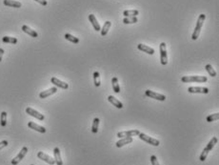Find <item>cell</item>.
Here are the masks:
<instances>
[{"label": "cell", "mask_w": 219, "mask_h": 165, "mask_svg": "<svg viewBox=\"0 0 219 165\" xmlns=\"http://www.w3.org/2000/svg\"><path fill=\"white\" fill-rule=\"evenodd\" d=\"M181 81L184 83H191V82L204 83L208 81V77L204 75H185L181 77Z\"/></svg>", "instance_id": "cell-1"}, {"label": "cell", "mask_w": 219, "mask_h": 165, "mask_svg": "<svg viewBox=\"0 0 219 165\" xmlns=\"http://www.w3.org/2000/svg\"><path fill=\"white\" fill-rule=\"evenodd\" d=\"M216 143H217V137H215V136L213 137L212 140L209 141V143L207 144V146L203 149L202 153H201V155H200L199 159H200L201 161H205V160H206V158L208 157L209 153L213 150V148L214 145H215Z\"/></svg>", "instance_id": "cell-2"}, {"label": "cell", "mask_w": 219, "mask_h": 165, "mask_svg": "<svg viewBox=\"0 0 219 165\" xmlns=\"http://www.w3.org/2000/svg\"><path fill=\"white\" fill-rule=\"evenodd\" d=\"M205 18H206V15L204 13L199 15L198 19H197V22H196V25H195L194 31V33H192V36H191V39L192 40H196L198 38L199 34H200V32H201V29H202L203 23L205 21Z\"/></svg>", "instance_id": "cell-3"}, {"label": "cell", "mask_w": 219, "mask_h": 165, "mask_svg": "<svg viewBox=\"0 0 219 165\" xmlns=\"http://www.w3.org/2000/svg\"><path fill=\"white\" fill-rule=\"evenodd\" d=\"M159 50H160V62L163 66H165L168 64V55H167V49H166L165 42H162L160 44Z\"/></svg>", "instance_id": "cell-4"}, {"label": "cell", "mask_w": 219, "mask_h": 165, "mask_svg": "<svg viewBox=\"0 0 219 165\" xmlns=\"http://www.w3.org/2000/svg\"><path fill=\"white\" fill-rule=\"evenodd\" d=\"M138 136H139L140 140H144L145 142H147V143H149V144H151V145H153V146H158V145L160 144L159 140H155V138H153V137L149 136H147V135L144 134V133H139Z\"/></svg>", "instance_id": "cell-5"}, {"label": "cell", "mask_w": 219, "mask_h": 165, "mask_svg": "<svg viewBox=\"0 0 219 165\" xmlns=\"http://www.w3.org/2000/svg\"><path fill=\"white\" fill-rule=\"evenodd\" d=\"M145 94L147 95L148 98H154V99H157L159 101H165L166 100V97L162 94H158V93H155L153 91H151V90H147L145 91Z\"/></svg>", "instance_id": "cell-6"}, {"label": "cell", "mask_w": 219, "mask_h": 165, "mask_svg": "<svg viewBox=\"0 0 219 165\" xmlns=\"http://www.w3.org/2000/svg\"><path fill=\"white\" fill-rule=\"evenodd\" d=\"M27 152H28V148L26 146H24L23 148L21 149V151L18 153V155H17L16 157L12 160V164L13 165H17V164H18L24 159V157L26 155V154H27Z\"/></svg>", "instance_id": "cell-7"}, {"label": "cell", "mask_w": 219, "mask_h": 165, "mask_svg": "<svg viewBox=\"0 0 219 165\" xmlns=\"http://www.w3.org/2000/svg\"><path fill=\"white\" fill-rule=\"evenodd\" d=\"M37 158L42 159L43 161H45V162L51 164V165H54L55 163V160L54 159H52L51 157H50V155H48L47 154L43 153V152H38L37 153Z\"/></svg>", "instance_id": "cell-8"}, {"label": "cell", "mask_w": 219, "mask_h": 165, "mask_svg": "<svg viewBox=\"0 0 219 165\" xmlns=\"http://www.w3.org/2000/svg\"><path fill=\"white\" fill-rule=\"evenodd\" d=\"M26 113H27L28 115H30V116H32V117H33L37 118L38 120H44V118H45L44 115L40 114L39 112L36 111V110L32 109V108H31V107H28L27 109H26Z\"/></svg>", "instance_id": "cell-9"}, {"label": "cell", "mask_w": 219, "mask_h": 165, "mask_svg": "<svg viewBox=\"0 0 219 165\" xmlns=\"http://www.w3.org/2000/svg\"><path fill=\"white\" fill-rule=\"evenodd\" d=\"M51 82L54 84L55 87H59L61 89H64V90H67L69 88V84L64 82V81H61L60 79H56V77H51Z\"/></svg>", "instance_id": "cell-10"}, {"label": "cell", "mask_w": 219, "mask_h": 165, "mask_svg": "<svg viewBox=\"0 0 219 165\" xmlns=\"http://www.w3.org/2000/svg\"><path fill=\"white\" fill-rule=\"evenodd\" d=\"M188 92L191 94H209V89L206 87H190Z\"/></svg>", "instance_id": "cell-11"}, {"label": "cell", "mask_w": 219, "mask_h": 165, "mask_svg": "<svg viewBox=\"0 0 219 165\" xmlns=\"http://www.w3.org/2000/svg\"><path fill=\"white\" fill-rule=\"evenodd\" d=\"M139 131L138 130H130V131H123V132H119L117 133V137H128V136H138L139 135Z\"/></svg>", "instance_id": "cell-12"}, {"label": "cell", "mask_w": 219, "mask_h": 165, "mask_svg": "<svg viewBox=\"0 0 219 165\" xmlns=\"http://www.w3.org/2000/svg\"><path fill=\"white\" fill-rule=\"evenodd\" d=\"M28 126H29V128L34 130V131H37V132H39V133H41V134L46 133V131H47L45 127L40 126V125H38V124H36V123L32 122V121H30V122L28 123Z\"/></svg>", "instance_id": "cell-13"}, {"label": "cell", "mask_w": 219, "mask_h": 165, "mask_svg": "<svg viewBox=\"0 0 219 165\" xmlns=\"http://www.w3.org/2000/svg\"><path fill=\"white\" fill-rule=\"evenodd\" d=\"M57 92V88L56 87H52V88H50L46 91H43L39 94V98H46L48 97H50V95L51 94H54Z\"/></svg>", "instance_id": "cell-14"}, {"label": "cell", "mask_w": 219, "mask_h": 165, "mask_svg": "<svg viewBox=\"0 0 219 165\" xmlns=\"http://www.w3.org/2000/svg\"><path fill=\"white\" fill-rule=\"evenodd\" d=\"M133 141H134V140H133V137H131V136H128V137H122L120 140H118V141L115 143V145H116L117 148H121V147L125 146L126 144L131 143Z\"/></svg>", "instance_id": "cell-15"}, {"label": "cell", "mask_w": 219, "mask_h": 165, "mask_svg": "<svg viewBox=\"0 0 219 165\" xmlns=\"http://www.w3.org/2000/svg\"><path fill=\"white\" fill-rule=\"evenodd\" d=\"M89 20L91 21V23H92V25H93V29H94L96 32H98V31L101 30L100 25H99L97 19H96V17L94 16V14H89Z\"/></svg>", "instance_id": "cell-16"}, {"label": "cell", "mask_w": 219, "mask_h": 165, "mask_svg": "<svg viewBox=\"0 0 219 165\" xmlns=\"http://www.w3.org/2000/svg\"><path fill=\"white\" fill-rule=\"evenodd\" d=\"M137 49L139 51H142V52H144V53H146L148 55H151V56L154 54V50L153 48L149 47L147 45H144V44H138L137 45Z\"/></svg>", "instance_id": "cell-17"}, {"label": "cell", "mask_w": 219, "mask_h": 165, "mask_svg": "<svg viewBox=\"0 0 219 165\" xmlns=\"http://www.w3.org/2000/svg\"><path fill=\"white\" fill-rule=\"evenodd\" d=\"M3 4L7 7H13V8H21L22 4L16 0H4Z\"/></svg>", "instance_id": "cell-18"}, {"label": "cell", "mask_w": 219, "mask_h": 165, "mask_svg": "<svg viewBox=\"0 0 219 165\" xmlns=\"http://www.w3.org/2000/svg\"><path fill=\"white\" fill-rule=\"evenodd\" d=\"M22 31L24 33H26L27 34H29V36H31L32 37H37L38 36V33L34 30L31 29L29 26H27V25H23L22 26Z\"/></svg>", "instance_id": "cell-19"}, {"label": "cell", "mask_w": 219, "mask_h": 165, "mask_svg": "<svg viewBox=\"0 0 219 165\" xmlns=\"http://www.w3.org/2000/svg\"><path fill=\"white\" fill-rule=\"evenodd\" d=\"M54 155H55V160L56 165H63V161H62V159H61L60 150L58 147H55L54 149Z\"/></svg>", "instance_id": "cell-20"}, {"label": "cell", "mask_w": 219, "mask_h": 165, "mask_svg": "<svg viewBox=\"0 0 219 165\" xmlns=\"http://www.w3.org/2000/svg\"><path fill=\"white\" fill-rule=\"evenodd\" d=\"M108 100L112 104L113 106H115L116 108H118V109H122V108H123V104H122L118 99H116L115 97H112V95H109V97H108Z\"/></svg>", "instance_id": "cell-21"}, {"label": "cell", "mask_w": 219, "mask_h": 165, "mask_svg": "<svg viewBox=\"0 0 219 165\" xmlns=\"http://www.w3.org/2000/svg\"><path fill=\"white\" fill-rule=\"evenodd\" d=\"M111 21H106V22L104 23L102 29L100 30V31H101V36H106V34L108 33V32H109V30H110V28H111Z\"/></svg>", "instance_id": "cell-22"}, {"label": "cell", "mask_w": 219, "mask_h": 165, "mask_svg": "<svg viewBox=\"0 0 219 165\" xmlns=\"http://www.w3.org/2000/svg\"><path fill=\"white\" fill-rule=\"evenodd\" d=\"M111 85H112L113 92L116 93V94L120 93V87H119V83H118L117 77H112V79H111Z\"/></svg>", "instance_id": "cell-23"}, {"label": "cell", "mask_w": 219, "mask_h": 165, "mask_svg": "<svg viewBox=\"0 0 219 165\" xmlns=\"http://www.w3.org/2000/svg\"><path fill=\"white\" fill-rule=\"evenodd\" d=\"M99 122L100 120L98 117H95L93 119V126H92V132L93 134H96L98 132V126H99Z\"/></svg>", "instance_id": "cell-24"}, {"label": "cell", "mask_w": 219, "mask_h": 165, "mask_svg": "<svg viewBox=\"0 0 219 165\" xmlns=\"http://www.w3.org/2000/svg\"><path fill=\"white\" fill-rule=\"evenodd\" d=\"M64 37H65L67 40H69V41H71V42L74 43V44H78V43H79V38H77V37L72 36L71 33H65Z\"/></svg>", "instance_id": "cell-25"}, {"label": "cell", "mask_w": 219, "mask_h": 165, "mask_svg": "<svg viewBox=\"0 0 219 165\" xmlns=\"http://www.w3.org/2000/svg\"><path fill=\"white\" fill-rule=\"evenodd\" d=\"M123 14L125 17H131V16H136L137 14H139V12L137 10H126L123 12Z\"/></svg>", "instance_id": "cell-26"}, {"label": "cell", "mask_w": 219, "mask_h": 165, "mask_svg": "<svg viewBox=\"0 0 219 165\" xmlns=\"http://www.w3.org/2000/svg\"><path fill=\"white\" fill-rule=\"evenodd\" d=\"M93 81H94V86L99 87L101 85V80H100V75L98 72L93 73Z\"/></svg>", "instance_id": "cell-27"}, {"label": "cell", "mask_w": 219, "mask_h": 165, "mask_svg": "<svg viewBox=\"0 0 219 165\" xmlns=\"http://www.w3.org/2000/svg\"><path fill=\"white\" fill-rule=\"evenodd\" d=\"M205 69H206V71L208 72V74L211 75V76H213V77H214V76H216V72L214 71V69L213 68V66L211 65V64H208V65H206V67H205Z\"/></svg>", "instance_id": "cell-28"}, {"label": "cell", "mask_w": 219, "mask_h": 165, "mask_svg": "<svg viewBox=\"0 0 219 165\" xmlns=\"http://www.w3.org/2000/svg\"><path fill=\"white\" fill-rule=\"evenodd\" d=\"M0 124L2 127H5L7 125V113L2 112L1 115H0Z\"/></svg>", "instance_id": "cell-29"}, {"label": "cell", "mask_w": 219, "mask_h": 165, "mask_svg": "<svg viewBox=\"0 0 219 165\" xmlns=\"http://www.w3.org/2000/svg\"><path fill=\"white\" fill-rule=\"evenodd\" d=\"M2 41L4 43H12V44H16V43H17V38L12 37V36H4L2 38Z\"/></svg>", "instance_id": "cell-30"}, {"label": "cell", "mask_w": 219, "mask_h": 165, "mask_svg": "<svg viewBox=\"0 0 219 165\" xmlns=\"http://www.w3.org/2000/svg\"><path fill=\"white\" fill-rule=\"evenodd\" d=\"M137 22V18L136 16H131V17H125L123 19V23L124 24H134Z\"/></svg>", "instance_id": "cell-31"}, {"label": "cell", "mask_w": 219, "mask_h": 165, "mask_svg": "<svg viewBox=\"0 0 219 165\" xmlns=\"http://www.w3.org/2000/svg\"><path fill=\"white\" fill-rule=\"evenodd\" d=\"M219 118V114L218 113H215V114H213V115H210L207 117V121L208 122H213V121H215Z\"/></svg>", "instance_id": "cell-32"}, {"label": "cell", "mask_w": 219, "mask_h": 165, "mask_svg": "<svg viewBox=\"0 0 219 165\" xmlns=\"http://www.w3.org/2000/svg\"><path fill=\"white\" fill-rule=\"evenodd\" d=\"M150 159H151L152 165H159V162H158V160H157V158L155 157V155H152Z\"/></svg>", "instance_id": "cell-33"}, {"label": "cell", "mask_w": 219, "mask_h": 165, "mask_svg": "<svg viewBox=\"0 0 219 165\" xmlns=\"http://www.w3.org/2000/svg\"><path fill=\"white\" fill-rule=\"evenodd\" d=\"M8 146V141L7 140H2L1 142H0V150L3 149L4 147Z\"/></svg>", "instance_id": "cell-34"}, {"label": "cell", "mask_w": 219, "mask_h": 165, "mask_svg": "<svg viewBox=\"0 0 219 165\" xmlns=\"http://www.w3.org/2000/svg\"><path fill=\"white\" fill-rule=\"evenodd\" d=\"M34 1L38 2V3H39V4H41L42 6H47V5H48L47 0H34Z\"/></svg>", "instance_id": "cell-35"}, {"label": "cell", "mask_w": 219, "mask_h": 165, "mask_svg": "<svg viewBox=\"0 0 219 165\" xmlns=\"http://www.w3.org/2000/svg\"><path fill=\"white\" fill-rule=\"evenodd\" d=\"M4 55V50L2 48H0V61L2 60V56Z\"/></svg>", "instance_id": "cell-36"}, {"label": "cell", "mask_w": 219, "mask_h": 165, "mask_svg": "<svg viewBox=\"0 0 219 165\" xmlns=\"http://www.w3.org/2000/svg\"><path fill=\"white\" fill-rule=\"evenodd\" d=\"M31 165H33V164H31Z\"/></svg>", "instance_id": "cell-37"}]
</instances>
